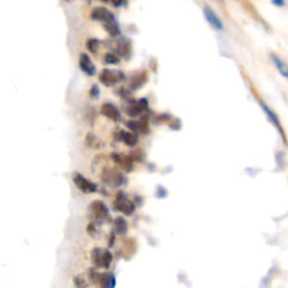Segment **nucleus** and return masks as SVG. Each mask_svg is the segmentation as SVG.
Masks as SVG:
<instances>
[{
  "label": "nucleus",
  "instance_id": "f257e3e1",
  "mask_svg": "<svg viewBox=\"0 0 288 288\" xmlns=\"http://www.w3.org/2000/svg\"><path fill=\"white\" fill-rule=\"evenodd\" d=\"M91 260L97 268L108 269L113 261V255L107 249L95 248L91 251Z\"/></svg>",
  "mask_w": 288,
  "mask_h": 288
},
{
  "label": "nucleus",
  "instance_id": "f03ea898",
  "mask_svg": "<svg viewBox=\"0 0 288 288\" xmlns=\"http://www.w3.org/2000/svg\"><path fill=\"white\" fill-rule=\"evenodd\" d=\"M101 180L104 181L106 185L109 187H121V186L126 183V178L123 175V172L115 170V169H104L103 173H101Z\"/></svg>",
  "mask_w": 288,
  "mask_h": 288
},
{
  "label": "nucleus",
  "instance_id": "7ed1b4c3",
  "mask_svg": "<svg viewBox=\"0 0 288 288\" xmlns=\"http://www.w3.org/2000/svg\"><path fill=\"white\" fill-rule=\"evenodd\" d=\"M89 212L96 223H104L109 219V210L101 201H94L89 205Z\"/></svg>",
  "mask_w": 288,
  "mask_h": 288
},
{
  "label": "nucleus",
  "instance_id": "20e7f679",
  "mask_svg": "<svg viewBox=\"0 0 288 288\" xmlns=\"http://www.w3.org/2000/svg\"><path fill=\"white\" fill-rule=\"evenodd\" d=\"M125 79V74L120 70L104 69L99 74V81L106 87H113L122 82Z\"/></svg>",
  "mask_w": 288,
  "mask_h": 288
},
{
  "label": "nucleus",
  "instance_id": "39448f33",
  "mask_svg": "<svg viewBox=\"0 0 288 288\" xmlns=\"http://www.w3.org/2000/svg\"><path fill=\"white\" fill-rule=\"evenodd\" d=\"M72 181H73L75 187L79 190H81L84 194H94L97 193V190H98V187H97V185L95 183H92V181L87 179L86 177L82 176L81 173L79 172L73 173V176H72Z\"/></svg>",
  "mask_w": 288,
  "mask_h": 288
},
{
  "label": "nucleus",
  "instance_id": "423d86ee",
  "mask_svg": "<svg viewBox=\"0 0 288 288\" xmlns=\"http://www.w3.org/2000/svg\"><path fill=\"white\" fill-rule=\"evenodd\" d=\"M114 206H115L116 211H120L121 213L124 215H132L135 211V205L133 202H131L128 197L125 196L124 193L120 192L117 194L116 200L114 202Z\"/></svg>",
  "mask_w": 288,
  "mask_h": 288
},
{
  "label": "nucleus",
  "instance_id": "0eeeda50",
  "mask_svg": "<svg viewBox=\"0 0 288 288\" xmlns=\"http://www.w3.org/2000/svg\"><path fill=\"white\" fill-rule=\"evenodd\" d=\"M91 18L94 20H97V22H100L101 24L108 23L111 22V20L116 19L115 16L113 15V12L105 7H96L95 9L91 11Z\"/></svg>",
  "mask_w": 288,
  "mask_h": 288
},
{
  "label": "nucleus",
  "instance_id": "6e6552de",
  "mask_svg": "<svg viewBox=\"0 0 288 288\" xmlns=\"http://www.w3.org/2000/svg\"><path fill=\"white\" fill-rule=\"evenodd\" d=\"M92 279H97L98 284L104 288H113L116 286V279L113 274H98L96 272H91Z\"/></svg>",
  "mask_w": 288,
  "mask_h": 288
},
{
  "label": "nucleus",
  "instance_id": "1a4fd4ad",
  "mask_svg": "<svg viewBox=\"0 0 288 288\" xmlns=\"http://www.w3.org/2000/svg\"><path fill=\"white\" fill-rule=\"evenodd\" d=\"M147 106H149L147 100L145 98H142L138 101L131 103L129 107L126 108V113H128V115L131 117H137L139 115H141L144 111H146Z\"/></svg>",
  "mask_w": 288,
  "mask_h": 288
},
{
  "label": "nucleus",
  "instance_id": "9d476101",
  "mask_svg": "<svg viewBox=\"0 0 288 288\" xmlns=\"http://www.w3.org/2000/svg\"><path fill=\"white\" fill-rule=\"evenodd\" d=\"M79 67L84 74L90 75V77L95 75L96 72H97L96 66L94 65V62L91 61V59L89 58V56L86 53H81V56H80Z\"/></svg>",
  "mask_w": 288,
  "mask_h": 288
},
{
  "label": "nucleus",
  "instance_id": "9b49d317",
  "mask_svg": "<svg viewBox=\"0 0 288 288\" xmlns=\"http://www.w3.org/2000/svg\"><path fill=\"white\" fill-rule=\"evenodd\" d=\"M100 113H101V115L109 118V120H112L113 122L117 123V122H121L122 120L120 111H118V109L116 108V106H114L113 104H109V103L104 104L100 108Z\"/></svg>",
  "mask_w": 288,
  "mask_h": 288
},
{
  "label": "nucleus",
  "instance_id": "f8f14e48",
  "mask_svg": "<svg viewBox=\"0 0 288 288\" xmlns=\"http://www.w3.org/2000/svg\"><path fill=\"white\" fill-rule=\"evenodd\" d=\"M112 158L124 171L130 172L131 170H132L133 158L131 155H123L120 153H113Z\"/></svg>",
  "mask_w": 288,
  "mask_h": 288
},
{
  "label": "nucleus",
  "instance_id": "ddd939ff",
  "mask_svg": "<svg viewBox=\"0 0 288 288\" xmlns=\"http://www.w3.org/2000/svg\"><path fill=\"white\" fill-rule=\"evenodd\" d=\"M204 16L212 27L217 29V31H221V29H223V23L221 22V19L218 18V16L215 14V11L212 9L211 7L209 6L204 7Z\"/></svg>",
  "mask_w": 288,
  "mask_h": 288
},
{
  "label": "nucleus",
  "instance_id": "4468645a",
  "mask_svg": "<svg viewBox=\"0 0 288 288\" xmlns=\"http://www.w3.org/2000/svg\"><path fill=\"white\" fill-rule=\"evenodd\" d=\"M261 107H262V109H264V112L266 113V115H267V117H268V120L273 123L275 128H276V129L278 130V132L282 134V137L286 140V137H285V131H284V129H283L282 123H281V121H279L278 116H277L276 114H275V113L272 111V109H270V108L268 107V106H267L266 104L261 103Z\"/></svg>",
  "mask_w": 288,
  "mask_h": 288
},
{
  "label": "nucleus",
  "instance_id": "2eb2a0df",
  "mask_svg": "<svg viewBox=\"0 0 288 288\" xmlns=\"http://www.w3.org/2000/svg\"><path fill=\"white\" fill-rule=\"evenodd\" d=\"M117 138L120 141L124 142L126 145H129V146H134L135 144H138V141H139L137 133L128 132V131H121V132L118 133Z\"/></svg>",
  "mask_w": 288,
  "mask_h": 288
},
{
  "label": "nucleus",
  "instance_id": "dca6fc26",
  "mask_svg": "<svg viewBox=\"0 0 288 288\" xmlns=\"http://www.w3.org/2000/svg\"><path fill=\"white\" fill-rule=\"evenodd\" d=\"M126 126L134 133H146L149 131V126L145 121H129Z\"/></svg>",
  "mask_w": 288,
  "mask_h": 288
},
{
  "label": "nucleus",
  "instance_id": "f3484780",
  "mask_svg": "<svg viewBox=\"0 0 288 288\" xmlns=\"http://www.w3.org/2000/svg\"><path fill=\"white\" fill-rule=\"evenodd\" d=\"M129 226H128V222L124 217L122 216H118L115 219H114V231H115L117 234L120 235H124L128 233Z\"/></svg>",
  "mask_w": 288,
  "mask_h": 288
},
{
  "label": "nucleus",
  "instance_id": "a211bd4d",
  "mask_svg": "<svg viewBox=\"0 0 288 288\" xmlns=\"http://www.w3.org/2000/svg\"><path fill=\"white\" fill-rule=\"evenodd\" d=\"M147 80V74L145 71H142L140 72V73L135 74L134 77L131 80V83H130V87L133 89V90H137V89L141 88L144 83L146 82Z\"/></svg>",
  "mask_w": 288,
  "mask_h": 288
},
{
  "label": "nucleus",
  "instance_id": "6ab92c4d",
  "mask_svg": "<svg viewBox=\"0 0 288 288\" xmlns=\"http://www.w3.org/2000/svg\"><path fill=\"white\" fill-rule=\"evenodd\" d=\"M103 26L105 28V31L107 32L109 35L113 36V37H116V36H118L121 34L120 25H118L116 19H114V20H111V22L103 24Z\"/></svg>",
  "mask_w": 288,
  "mask_h": 288
},
{
  "label": "nucleus",
  "instance_id": "aec40b11",
  "mask_svg": "<svg viewBox=\"0 0 288 288\" xmlns=\"http://www.w3.org/2000/svg\"><path fill=\"white\" fill-rule=\"evenodd\" d=\"M117 53L121 57L128 58L131 53V43L128 40H120L117 43Z\"/></svg>",
  "mask_w": 288,
  "mask_h": 288
},
{
  "label": "nucleus",
  "instance_id": "412c9836",
  "mask_svg": "<svg viewBox=\"0 0 288 288\" xmlns=\"http://www.w3.org/2000/svg\"><path fill=\"white\" fill-rule=\"evenodd\" d=\"M273 60L275 62V65H276L277 69L279 70V72H281L284 77L288 78V66L286 65V63L283 60H281V59H279L277 56H273Z\"/></svg>",
  "mask_w": 288,
  "mask_h": 288
},
{
  "label": "nucleus",
  "instance_id": "4be33fe9",
  "mask_svg": "<svg viewBox=\"0 0 288 288\" xmlns=\"http://www.w3.org/2000/svg\"><path fill=\"white\" fill-rule=\"evenodd\" d=\"M86 143L88 146L94 147V149H98L100 146L99 145V140L95 137V134L92 133H88L87 134V139H86Z\"/></svg>",
  "mask_w": 288,
  "mask_h": 288
},
{
  "label": "nucleus",
  "instance_id": "5701e85b",
  "mask_svg": "<svg viewBox=\"0 0 288 288\" xmlns=\"http://www.w3.org/2000/svg\"><path fill=\"white\" fill-rule=\"evenodd\" d=\"M104 61L106 65H117V63H120L121 59L115 53H107L104 58Z\"/></svg>",
  "mask_w": 288,
  "mask_h": 288
},
{
  "label": "nucleus",
  "instance_id": "b1692460",
  "mask_svg": "<svg viewBox=\"0 0 288 288\" xmlns=\"http://www.w3.org/2000/svg\"><path fill=\"white\" fill-rule=\"evenodd\" d=\"M86 46L91 53H97V51H98L99 48V41L97 39H89L87 41Z\"/></svg>",
  "mask_w": 288,
  "mask_h": 288
},
{
  "label": "nucleus",
  "instance_id": "393cba45",
  "mask_svg": "<svg viewBox=\"0 0 288 288\" xmlns=\"http://www.w3.org/2000/svg\"><path fill=\"white\" fill-rule=\"evenodd\" d=\"M89 96L91 97L92 99H97L98 97L100 96V90H99V87L98 84H92L90 90H89Z\"/></svg>",
  "mask_w": 288,
  "mask_h": 288
},
{
  "label": "nucleus",
  "instance_id": "a878e982",
  "mask_svg": "<svg viewBox=\"0 0 288 288\" xmlns=\"http://www.w3.org/2000/svg\"><path fill=\"white\" fill-rule=\"evenodd\" d=\"M123 1H124V0H111V2L113 3L114 7H120V6H122Z\"/></svg>",
  "mask_w": 288,
  "mask_h": 288
},
{
  "label": "nucleus",
  "instance_id": "bb28decb",
  "mask_svg": "<svg viewBox=\"0 0 288 288\" xmlns=\"http://www.w3.org/2000/svg\"><path fill=\"white\" fill-rule=\"evenodd\" d=\"M273 3L276 6L282 7V6H284V0H273Z\"/></svg>",
  "mask_w": 288,
  "mask_h": 288
},
{
  "label": "nucleus",
  "instance_id": "cd10ccee",
  "mask_svg": "<svg viewBox=\"0 0 288 288\" xmlns=\"http://www.w3.org/2000/svg\"><path fill=\"white\" fill-rule=\"evenodd\" d=\"M216 1H217V2H219V3H222V5H223V6H224V2H225V1H224V0H216Z\"/></svg>",
  "mask_w": 288,
  "mask_h": 288
},
{
  "label": "nucleus",
  "instance_id": "c85d7f7f",
  "mask_svg": "<svg viewBox=\"0 0 288 288\" xmlns=\"http://www.w3.org/2000/svg\"><path fill=\"white\" fill-rule=\"evenodd\" d=\"M103 1H105V2H106V1H108V0H103Z\"/></svg>",
  "mask_w": 288,
  "mask_h": 288
}]
</instances>
